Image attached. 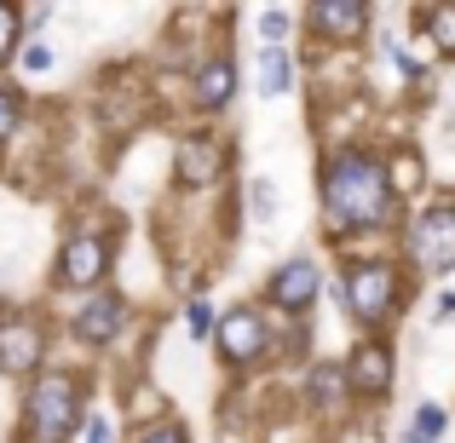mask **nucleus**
<instances>
[{
  "label": "nucleus",
  "instance_id": "obj_1",
  "mask_svg": "<svg viewBox=\"0 0 455 443\" xmlns=\"http://www.w3.org/2000/svg\"><path fill=\"white\" fill-rule=\"evenodd\" d=\"M323 208L340 231H375L392 213V173L363 150H334L323 167Z\"/></svg>",
  "mask_w": 455,
  "mask_h": 443
},
{
  "label": "nucleus",
  "instance_id": "obj_2",
  "mask_svg": "<svg viewBox=\"0 0 455 443\" xmlns=\"http://www.w3.org/2000/svg\"><path fill=\"white\" fill-rule=\"evenodd\" d=\"M346 311H352L363 328H380V322L398 311V265L369 259V265L346 271Z\"/></svg>",
  "mask_w": 455,
  "mask_h": 443
},
{
  "label": "nucleus",
  "instance_id": "obj_3",
  "mask_svg": "<svg viewBox=\"0 0 455 443\" xmlns=\"http://www.w3.org/2000/svg\"><path fill=\"white\" fill-rule=\"evenodd\" d=\"M81 421V386L69 375H46L29 392V432L46 443H64L69 426Z\"/></svg>",
  "mask_w": 455,
  "mask_h": 443
},
{
  "label": "nucleus",
  "instance_id": "obj_4",
  "mask_svg": "<svg viewBox=\"0 0 455 443\" xmlns=\"http://www.w3.org/2000/svg\"><path fill=\"white\" fill-rule=\"evenodd\" d=\"M410 259L433 277H444L455 265V202H438L410 225Z\"/></svg>",
  "mask_w": 455,
  "mask_h": 443
},
{
  "label": "nucleus",
  "instance_id": "obj_5",
  "mask_svg": "<svg viewBox=\"0 0 455 443\" xmlns=\"http://www.w3.org/2000/svg\"><path fill=\"white\" fill-rule=\"evenodd\" d=\"M104 271H110V242L92 236V231L69 236L64 259H58V282H64V289H99Z\"/></svg>",
  "mask_w": 455,
  "mask_h": 443
},
{
  "label": "nucleus",
  "instance_id": "obj_6",
  "mask_svg": "<svg viewBox=\"0 0 455 443\" xmlns=\"http://www.w3.org/2000/svg\"><path fill=\"white\" fill-rule=\"evenodd\" d=\"M266 345H271V334H266V317H259V311H225V317H220L225 363H259Z\"/></svg>",
  "mask_w": 455,
  "mask_h": 443
},
{
  "label": "nucleus",
  "instance_id": "obj_7",
  "mask_svg": "<svg viewBox=\"0 0 455 443\" xmlns=\"http://www.w3.org/2000/svg\"><path fill=\"white\" fill-rule=\"evenodd\" d=\"M41 352H46L41 322H29V317L0 322V368H12V375H29V368L41 363Z\"/></svg>",
  "mask_w": 455,
  "mask_h": 443
},
{
  "label": "nucleus",
  "instance_id": "obj_8",
  "mask_svg": "<svg viewBox=\"0 0 455 443\" xmlns=\"http://www.w3.org/2000/svg\"><path fill=\"white\" fill-rule=\"evenodd\" d=\"M122 322H127V305L116 294H92L87 305L76 311V340H87V345H104V340H116L122 334Z\"/></svg>",
  "mask_w": 455,
  "mask_h": 443
},
{
  "label": "nucleus",
  "instance_id": "obj_9",
  "mask_svg": "<svg viewBox=\"0 0 455 443\" xmlns=\"http://www.w3.org/2000/svg\"><path fill=\"white\" fill-rule=\"evenodd\" d=\"M220 173H225V145L213 133H190L179 145V178L185 185H213Z\"/></svg>",
  "mask_w": 455,
  "mask_h": 443
},
{
  "label": "nucleus",
  "instance_id": "obj_10",
  "mask_svg": "<svg viewBox=\"0 0 455 443\" xmlns=\"http://www.w3.org/2000/svg\"><path fill=\"white\" fill-rule=\"evenodd\" d=\"M317 289H323V271L311 265V259H289V265L271 277V299H277L283 311H306L311 299H317Z\"/></svg>",
  "mask_w": 455,
  "mask_h": 443
},
{
  "label": "nucleus",
  "instance_id": "obj_11",
  "mask_svg": "<svg viewBox=\"0 0 455 443\" xmlns=\"http://www.w3.org/2000/svg\"><path fill=\"white\" fill-rule=\"evenodd\" d=\"M346 380H352V392H363V398H380V392L392 386V352L380 340L357 345L352 363H346Z\"/></svg>",
  "mask_w": 455,
  "mask_h": 443
},
{
  "label": "nucleus",
  "instance_id": "obj_12",
  "mask_svg": "<svg viewBox=\"0 0 455 443\" xmlns=\"http://www.w3.org/2000/svg\"><path fill=\"white\" fill-rule=\"evenodd\" d=\"M311 23H317V35H329V41L346 46L369 29V6L363 0H323V6H311Z\"/></svg>",
  "mask_w": 455,
  "mask_h": 443
},
{
  "label": "nucleus",
  "instance_id": "obj_13",
  "mask_svg": "<svg viewBox=\"0 0 455 443\" xmlns=\"http://www.w3.org/2000/svg\"><path fill=\"white\" fill-rule=\"evenodd\" d=\"M231 99H236V64L231 58H213L196 75V104L202 110H220V104H231Z\"/></svg>",
  "mask_w": 455,
  "mask_h": 443
},
{
  "label": "nucleus",
  "instance_id": "obj_14",
  "mask_svg": "<svg viewBox=\"0 0 455 443\" xmlns=\"http://www.w3.org/2000/svg\"><path fill=\"white\" fill-rule=\"evenodd\" d=\"M346 386H352V380H346L340 363H317V368H311V380H306V398L317 403V409H340Z\"/></svg>",
  "mask_w": 455,
  "mask_h": 443
},
{
  "label": "nucleus",
  "instance_id": "obj_15",
  "mask_svg": "<svg viewBox=\"0 0 455 443\" xmlns=\"http://www.w3.org/2000/svg\"><path fill=\"white\" fill-rule=\"evenodd\" d=\"M289 81H294L289 46H259V92H266V99H277V92H289Z\"/></svg>",
  "mask_w": 455,
  "mask_h": 443
},
{
  "label": "nucleus",
  "instance_id": "obj_16",
  "mask_svg": "<svg viewBox=\"0 0 455 443\" xmlns=\"http://www.w3.org/2000/svg\"><path fill=\"white\" fill-rule=\"evenodd\" d=\"M415 23L438 41V52H455V6H421Z\"/></svg>",
  "mask_w": 455,
  "mask_h": 443
},
{
  "label": "nucleus",
  "instance_id": "obj_17",
  "mask_svg": "<svg viewBox=\"0 0 455 443\" xmlns=\"http://www.w3.org/2000/svg\"><path fill=\"white\" fill-rule=\"evenodd\" d=\"M410 185H421V162H415V155H403V162L392 167V190H410Z\"/></svg>",
  "mask_w": 455,
  "mask_h": 443
},
{
  "label": "nucleus",
  "instance_id": "obj_18",
  "mask_svg": "<svg viewBox=\"0 0 455 443\" xmlns=\"http://www.w3.org/2000/svg\"><path fill=\"white\" fill-rule=\"evenodd\" d=\"M12 46H18V12L0 6V58H12Z\"/></svg>",
  "mask_w": 455,
  "mask_h": 443
},
{
  "label": "nucleus",
  "instance_id": "obj_19",
  "mask_svg": "<svg viewBox=\"0 0 455 443\" xmlns=\"http://www.w3.org/2000/svg\"><path fill=\"white\" fill-rule=\"evenodd\" d=\"M259 29H266V46H283L277 35L289 29V12H259Z\"/></svg>",
  "mask_w": 455,
  "mask_h": 443
},
{
  "label": "nucleus",
  "instance_id": "obj_20",
  "mask_svg": "<svg viewBox=\"0 0 455 443\" xmlns=\"http://www.w3.org/2000/svg\"><path fill=\"white\" fill-rule=\"evenodd\" d=\"M415 426H421V438H427V443H433L438 432H444V409H433V403H427V409H421V415H415Z\"/></svg>",
  "mask_w": 455,
  "mask_h": 443
},
{
  "label": "nucleus",
  "instance_id": "obj_21",
  "mask_svg": "<svg viewBox=\"0 0 455 443\" xmlns=\"http://www.w3.org/2000/svg\"><path fill=\"white\" fill-rule=\"evenodd\" d=\"M139 443H185V426H173V421H162V426H150Z\"/></svg>",
  "mask_w": 455,
  "mask_h": 443
},
{
  "label": "nucleus",
  "instance_id": "obj_22",
  "mask_svg": "<svg viewBox=\"0 0 455 443\" xmlns=\"http://www.w3.org/2000/svg\"><path fill=\"white\" fill-rule=\"evenodd\" d=\"M12 127H18V99H12V92L0 87V138H6Z\"/></svg>",
  "mask_w": 455,
  "mask_h": 443
},
{
  "label": "nucleus",
  "instance_id": "obj_23",
  "mask_svg": "<svg viewBox=\"0 0 455 443\" xmlns=\"http://www.w3.org/2000/svg\"><path fill=\"white\" fill-rule=\"evenodd\" d=\"M208 328H213V311L202 305V299H190V334H196V340H202V334H208Z\"/></svg>",
  "mask_w": 455,
  "mask_h": 443
},
{
  "label": "nucleus",
  "instance_id": "obj_24",
  "mask_svg": "<svg viewBox=\"0 0 455 443\" xmlns=\"http://www.w3.org/2000/svg\"><path fill=\"white\" fill-rule=\"evenodd\" d=\"M87 443H116V432H110L104 415H92V421H87Z\"/></svg>",
  "mask_w": 455,
  "mask_h": 443
},
{
  "label": "nucleus",
  "instance_id": "obj_25",
  "mask_svg": "<svg viewBox=\"0 0 455 443\" xmlns=\"http://www.w3.org/2000/svg\"><path fill=\"white\" fill-rule=\"evenodd\" d=\"M254 213L271 219V185H266V178H254Z\"/></svg>",
  "mask_w": 455,
  "mask_h": 443
},
{
  "label": "nucleus",
  "instance_id": "obj_26",
  "mask_svg": "<svg viewBox=\"0 0 455 443\" xmlns=\"http://www.w3.org/2000/svg\"><path fill=\"white\" fill-rule=\"evenodd\" d=\"M52 64V52H46V46H23V69H46Z\"/></svg>",
  "mask_w": 455,
  "mask_h": 443
},
{
  "label": "nucleus",
  "instance_id": "obj_27",
  "mask_svg": "<svg viewBox=\"0 0 455 443\" xmlns=\"http://www.w3.org/2000/svg\"><path fill=\"white\" fill-rule=\"evenodd\" d=\"M455 317V294H438V322H450Z\"/></svg>",
  "mask_w": 455,
  "mask_h": 443
},
{
  "label": "nucleus",
  "instance_id": "obj_28",
  "mask_svg": "<svg viewBox=\"0 0 455 443\" xmlns=\"http://www.w3.org/2000/svg\"><path fill=\"white\" fill-rule=\"evenodd\" d=\"M403 443H427V438H421V432H403Z\"/></svg>",
  "mask_w": 455,
  "mask_h": 443
}]
</instances>
